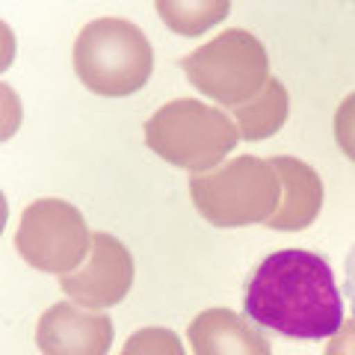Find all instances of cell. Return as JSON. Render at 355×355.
<instances>
[{
    "label": "cell",
    "mask_w": 355,
    "mask_h": 355,
    "mask_svg": "<svg viewBox=\"0 0 355 355\" xmlns=\"http://www.w3.org/2000/svg\"><path fill=\"white\" fill-rule=\"evenodd\" d=\"M15 249L30 266L53 275H71L92 252V231L83 214L62 198H39L24 207L15 231Z\"/></svg>",
    "instance_id": "8992f818"
},
{
    "label": "cell",
    "mask_w": 355,
    "mask_h": 355,
    "mask_svg": "<svg viewBox=\"0 0 355 355\" xmlns=\"http://www.w3.org/2000/svg\"><path fill=\"white\" fill-rule=\"evenodd\" d=\"M335 139L340 151L355 163V92L343 98L335 113Z\"/></svg>",
    "instance_id": "5bb4252c"
},
{
    "label": "cell",
    "mask_w": 355,
    "mask_h": 355,
    "mask_svg": "<svg viewBox=\"0 0 355 355\" xmlns=\"http://www.w3.org/2000/svg\"><path fill=\"white\" fill-rule=\"evenodd\" d=\"M343 296H347V302H349L352 314H355V246L347 254V270H343Z\"/></svg>",
    "instance_id": "2e32d148"
},
{
    "label": "cell",
    "mask_w": 355,
    "mask_h": 355,
    "mask_svg": "<svg viewBox=\"0 0 355 355\" xmlns=\"http://www.w3.org/2000/svg\"><path fill=\"white\" fill-rule=\"evenodd\" d=\"M326 355H355V317L343 320V326L338 335H331Z\"/></svg>",
    "instance_id": "9a60e30c"
},
{
    "label": "cell",
    "mask_w": 355,
    "mask_h": 355,
    "mask_svg": "<svg viewBox=\"0 0 355 355\" xmlns=\"http://www.w3.org/2000/svg\"><path fill=\"white\" fill-rule=\"evenodd\" d=\"M133 284V258L119 237L98 231L92 234V252L86 263L71 275H62L60 287L71 302L83 308H113L130 293Z\"/></svg>",
    "instance_id": "52a82bcc"
},
{
    "label": "cell",
    "mask_w": 355,
    "mask_h": 355,
    "mask_svg": "<svg viewBox=\"0 0 355 355\" xmlns=\"http://www.w3.org/2000/svg\"><path fill=\"white\" fill-rule=\"evenodd\" d=\"M121 355H184V347L172 329L151 326V329L133 331Z\"/></svg>",
    "instance_id": "4fadbf2b"
},
{
    "label": "cell",
    "mask_w": 355,
    "mask_h": 355,
    "mask_svg": "<svg viewBox=\"0 0 355 355\" xmlns=\"http://www.w3.org/2000/svg\"><path fill=\"white\" fill-rule=\"evenodd\" d=\"M291 113V98H287V89L282 80L270 77V83L263 86V92L258 98H252L249 104H243L234 110V125L240 130L243 139L258 142L266 139L272 133H279Z\"/></svg>",
    "instance_id": "8fae6325"
},
{
    "label": "cell",
    "mask_w": 355,
    "mask_h": 355,
    "mask_svg": "<svg viewBox=\"0 0 355 355\" xmlns=\"http://www.w3.org/2000/svg\"><path fill=\"white\" fill-rule=\"evenodd\" d=\"M240 142L234 119L196 98H178L163 104L146 121V146L166 163L205 175L225 160Z\"/></svg>",
    "instance_id": "277c9868"
},
{
    "label": "cell",
    "mask_w": 355,
    "mask_h": 355,
    "mask_svg": "<svg viewBox=\"0 0 355 355\" xmlns=\"http://www.w3.org/2000/svg\"><path fill=\"white\" fill-rule=\"evenodd\" d=\"M275 172L282 178V205L266 222L272 231H302L317 219L323 207V181L305 160L272 157Z\"/></svg>",
    "instance_id": "30bf717a"
},
{
    "label": "cell",
    "mask_w": 355,
    "mask_h": 355,
    "mask_svg": "<svg viewBox=\"0 0 355 355\" xmlns=\"http://www.w3.org/2000/svg\"><path fill=\"white\" fill-rule=\"evenodd\" d=\"M36 343L42 355H107L113 347V320L104 311L57 302L42 314Z\"/></svg>",
    "instance_id": "ba28073f"
},
{
    "label": "cell",
    "mask_w": 355,
    "mask_h": 355,
    "mask_svg": "<svg viewBox=\"0 0 355 355\" xmlns=\"http://www.w3.org/2000/svg\"><path fill=\"white\" fill-rule=\"evenodd\" d=\"M157 12L166 27L181 36H202L205 30L228 18V0H157Z\"/></svg>",
    "instance_id": "7c38bea8"
},
{
    "label": "cell",
    "mask_w": 355,
    "mask_h": 355,
    "mask_svg": "<svg viewBox=\"0 0 355 355\" xmlns=\"http://www.w3.org/2000/svg\"><path fill=\"white\" fill-rule=\"evenodd\" d=\"M181 69L198 92L216 104L243 107L270 83V57L258 36L246 30H225L214 42L181 60Z\"/></svg>",
    "instance_id": "5b68a950"
},
{
    "label": "cell",
    "mask_w": 355,
    "mask_h": 355,
    "mask_svg": "<svg viewBox=\"0 0 355 355\" xmlns=\"http://www.w3.org/2000/svg\"><path fill=\"white\" fill-rule=\"evenodd\" d=\"M187 338L196 355H272L263 331L228 308L202 311L187 329Z\"/></svg>",
    "instance_id": "9c48e42d"
},
{
    "label": "cell",
    "mask_w": 355,
    "mask_h": 355,
    "mask_svg": "<svg viewBox=\"0 0 355 355\" xmlns=\"http://www.w3.org/2000/svg\"><path fill=\"white\" fill-rule=\"evenodd\" d=\"M243 317L282 338L320 340L343 326V296L323 254L305 249L272 252L243 287Z\"/></svg>",
    "instance_id": "6da1fadb"
},
{
    "label": "cell",
    "mask_w": 355,
    "mask_h": 355,
    "mask_svg": "<svg viewBox=\"0 0 355 355\" xmlns=\"http://www.w3.org/2000/svg\"><path fill=\"white\" fill-rule=\"evenodd\" d=\"M190 196L216 228L266 225L282 205V178L272 160L243 154L205 175H190Z\"/></svg>",
    "instance_id": "3957f363"
},
{
    "label": "cell",
    "mask_w": 355,
    "mask_h": 355,
    "mask_svg": "<svg viewBox=\"0 0 355 355\" xmlns=\"http://www.w3.org/2000/svg\"><path fill=\"white\" fill-rule=\"evenodd\" d=\"M74 71L89 92L128 98L139 92L154 71L151 42L125 18H95L77 33Z\"/></svg>",
    "instance_id": "7a4b0ae2"
}]
</instances>
